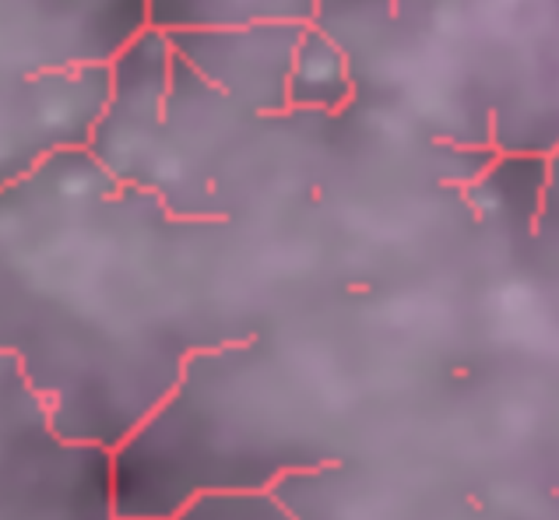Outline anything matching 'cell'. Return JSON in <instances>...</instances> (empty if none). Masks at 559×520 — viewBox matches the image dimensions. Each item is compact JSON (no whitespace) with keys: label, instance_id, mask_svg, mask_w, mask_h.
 Masks as SVG:
<instances>
[{"label":"cell","instance_id":"cell-4","mask_svg":"<svg viewBox=\"0 0 559 520\" xmlns=\"http://www.w3.org/2000/svg\"><path fill=\"white\" fill-rule=\"evenodd\" d=\"M177 520H296V517L285 510L282 496L264 493V488H247V493L198 496Z\"/></svg>","mask_w":559,"mask_h":520},{"label":"cell","instance_id":"cell-2","mask_svg":"<svg viewBox=\"0 0 559 520\" xmlns=\"http://www.w3.org/2000/svg\"><path fill=\"white\" fill-rule=\"evenodd\" d=\"M0 520H117L114 450L71 444L0 355Z\"/></svg>","mask_w":559,"mask_h":520},{"label":"cell","instance_id":"cell-1","mask_svg":"<svg viewBox=\"0 0 559 520\" xmlns=\"http://www.w3.org/2000/svg\"><path fill=\"white\" fill-rule=\"evenodd\" d=\"M222 226L183 218L60 148L0 186V355L53 430L117 450L222 341L204 317V254Z\"/></svg>","mask_w":559,"mask_h":520},{"label":"cell","instance_id":"cell-3","mask_svg":"<svg viewBox=\"0 0 559 520\" xmlns=\"http://www.w3.org/2000/svg\"><path fill=\"white\" fill-rule=\"evenodd\" d=\"M169 82L173 43L166 33L148 25L109 64V96L85 145L109 177L138 186V191L145 183L155 141L166 120Z\"/></svg>","mask_w":559,"mask_h":520}]
</instances>
